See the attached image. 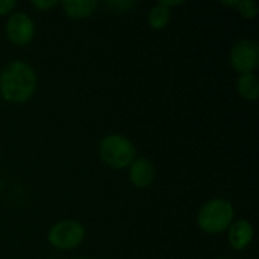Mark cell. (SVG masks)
Listing matches in <instances>:
<instances>
[{"label":"cell","instance_id":"cell-1","mask_svg":"<svg viewBox=\"0 0 259 259\" xmlns=\"http://www.w3.org/2000/svg\"><path fill=\"white\" fill-rule=\"evenodd\" d=\"M36 90L35 70L24 61L9 62L0 73L2 96L14 103L29 100Z\"/></svg>","mask_w":259,"mask_h":259},{"label":"cell","instance_id":"cell-2","mask_svg":"<svg viewBox=\"0 0 259 259\" xmlns=\"http://www.w3.org/2000/svg\"><path fill=\"white\" fill-rule=\"evenodd\" d=\"M234 206L225 199H214L206 202L197 215V223L206 234H220L232 225Z\"/></svg>","mask_w":259,"mask_h":259},{"label":"cell","instance_id":"cell-3","mask_svg":"<svg viewBox=\"0 0 259 259\" xmlns=\"http://www.w3.org/2000/svg\"><path fill=\"white\" fill-rule=\"evenodd\" d=\"M99 156L106 165H109L115 170H120V168H126L127 165H131L134 162L135 147H134L132 141L127 140L126 137L112 134V135L105 137L100 141Z\"/></svg>","mask_w":259,"mask_h":259},{"label":"cell","instance_id":"cell-4","mask_svg":"<svg viewBox=\"0 0 259 259\" xmlns=\"http://www.w3.org/2000/svg\"><path fill=\"white\" fill-rule=\"evenodd\" d=\"M85 238V228L76 220H62L49 231V243L59 249L68 250L77 247Z\"/></svg>","mask_w":259,"mask_h":259},{"label":"cell","instance_id":"cell-5","mask_svg":"<svg viewBox=\"0 0 259 259\" xmlns=\"http://www.w3.org/2000/svg\"><path fill=\"white\" fill-rule=\"evenodd\" d=\"M231 65L241 74L253 73L259 65V46L255 39H238L231 49Z\"/></svg>","mask_w":259,"mask_h":259},{"label":"cell","instance_id":"cell-6","mask_svg":"<svg viewBox=\"0 0 259 259\" xmlns=\"http://www.w3.org/2000/svg\"><path fill=\"white\" fill-rule=\"evenodd\" d=\"M5 29H6L8 38L18 46H24L30 42L35 35L33 20L24 12H14L8 18Z\"/></svg>","mask_w":259,"mask_h":259},{"label":"cell","instance_id":"cell-7","mask_svg":"<svg viewBox=\"0 0 259 259\" xmlns=\"http://www.w3.org/2000/svg\"><path fill=\"white\" fill-rule=\"evenodd\" d=\"M155 165L146 159V158H138L134 159V162L131 164V170H129V179L131 182L138 187V188H146L149 187L153 179H155Z\"/></svg>","mask_w":259,"mask_h":259},{"label":"cell","instance_id":"cell-8","mask_svg":"<svg viewBox=\"0 0 259 259\" xmlns=\"http://www.w3.org/2000/svg\"><path fill=\"white\" fill-rule=\"evenodd\" d=\"M253 240V226L247 220H237L229 226V243L232 249L243 250Z\"/></svg>","mask_w":259,"mask_h":259},{"label":"cell","instance_id":"cell-9","mask_svg":"<svg viewBox=\"0 0 259 259\" xmlns=\"http://www.w3.org/2000/svg\"><path fill=\"white\" fill-rule=\"evenodd\" d=\"M62 6H64L65 14L70 15L71 18H85L96 11L97 2H94V0H65V2H62Z\"/></svg>","mask_w":259,"mask_h":259},{"label":"cell","instance_id":"cell-10","mask_svg":"<svg viewBox=\"0 0 259 259\" xmlns=\"http://www.w3.org/2000/svg\"><path fill=\"white\" fill-rule=\"evenodd\" d=\"M238 91L240 94L250 102H255L258 99L259 94V80L258 77L253 73H247V74H241L238 82H237Z\"/></svg>","mask_w":259,"mask_h":259},{"label":"cell","instance_id":"cell-11","mask_svg":"<svg viewBox=\"0 0 259 259\" xmlns=\"http://www.w3.org/2000/svg\"><path fill=\"white\" fill-rule=\"evenodd\" d=\"M171 18V9L168 6H165L164 3H156L149 14V24L153 29H162L168 24Z\"/></svg>","mask_w":259,"mask_h":259},{"label":"cell","instance_id":"cell-12","mask_svg":"<svg viewBox=\"0 0 259 259\" xmlns=\"http://www.w3.org/2000/svg\"><path fill=\"white\" fill-rule=\"evenodd\" d=\"M237 6H238V11L241 12V15L246 17V18H253L258 14V3L253 2V0L237 2Z\"/></svg>","mask_w":259,"mask_h":259},{"label":"cell","instance_id":"cell-13","mask_svg":"<svg viewBox=\"0 0 259 259\" xmlns=\"http://www.w3.org/2000/svg\"><path fill=\"white\" fill-rule=\"evenodd\" d=\"M14 6H15L14 0H0V15H6L14 9Z\"/></svg>","mask_w":259,"mask_h":259},{"label":"cell","instance_id":"cell-14","mask_svg":"<svg viewBox=\"0 0 259 259\" xmlns=\"http://www.w3.org/2000/svg\"><path fill=\"white\" fill-rule=\"evenodd\" d=\"M56 5H58L56 0H50V2H33V6L38 8V9H49V8H53Z\"/></svg>","mask_w":259,"mask_h":259},{"label":"cell","instance_id":"cell-15","mask_svg":"<svg viewBox=\"0 0 259 259\" xmlns=\"http://www.w3.org/2000/svg\"><path fill=\"white\" fill-rule=\"evenodd\" d=\"M74 259H88V258H74Z\"/></svg>","mask_w":259,"mask_h":259},{"label":"cell","instance_id":"cell-16","mask_svg":"<svg viewBox=\"0 0 259 259\" xmlns=\"http://www.w3.org/2000/svg\"><path fill=\"white\" fill-rule=\"evenodd\" d=\"M217 259H225V258H217Z\"/></svg>","mask_w":259,"mask_h":259}]
</instances>
